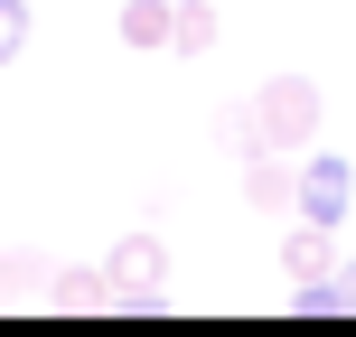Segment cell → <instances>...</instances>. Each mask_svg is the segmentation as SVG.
Returning a JSON list of instances; mask_svg holds the SVG:
<instances>
[{"label": "cell", "instance_id": "1", "mask_svg": "<svg viewBox=\"0 0 356 337\" xmlns=\"http://www.w3.org/2000/svg\"><path fill=\"white\" fill-rule=\"evenodd\" d=\"M253 113H263V141L300 160L309 131H319V85H309V75H272V85L253 94Z\"/></svg>", "mask_w": 356, "mask_h": 337}, {"label": "cell", "instance_id": "2", "mask_svg": "<svg viewBox=\"0 0 356 337\" xmlns=\"http://www.w3.org/2000/svg\"><path fill=\"white\" fill-rule=\"evenodd\" d=\"M104 281H113V309H160L169 244H160V234H122V244L104 253Z\"/></svg>", "mask_w": 356, "mask_h": 337}, {"label": "cell", "instance_id": "3", "mask_svg": "<svg viewBox=\"0 0 356 337\" xmlns=\"http://www.w3.org/2000/svg\"><path fill=\"white\" fill-rule=\"evenodd\" d=\"M347 197H356V169L338 160V150H300V206L309 225H347Z\"/></svg>", "mask_w": 356, "mask_h": 337}, {"label": "cell", "instance_id": "4", "mask_svg": "<svg viewBox=\"0 0 356 337\" xmlns=\"http://www.w3.org/2000/svg\"><path fill=\"white\" fill-rule=\"evenodd\" d=\"M244 197H253L263 215L300 206V160H291V150H253V160H244Z\"/></svg>", "mask_w": 356, "mask_h": 337}, {"label": "cell", "instance_id": "5", "mask_svg": "<svg viewBox=\"0 0 356 337\" xmlns=\"http://www.w3.org/2000/svg\"><path fill=\"white\" fill-rule=\"evenodd\" d=\"M282 272L291 281H328V272H338V225H309L300 215V225L282 234Z\"/></svg>", "mask_w": 356, "mask_h": 337}, {"label": "cell", "instance_id": "6", "mask_svg": "<svg viewBox=\"0 0 356 337\" xmlns=\"http://www.w3.org/2000/svg\"><path fill=\"white\" fill-rule=\"evenodd\" d=\"M291 309H300V319H356V263H338L328 281H300Z\"/></svg>", "mask_w": 356, "mask_h": 337}, {"label": "cell", "instance_id": "7", "mask_svg": "<svg viewBox=\"0 0 356 337\" xmlns=\"http://www.w3.org/2000/svg\"><path fill=\"white\" fill-rule=\"evenodd\" d=\"M38 300H47V309H113V281H104V272H47Z\"/></svg>", "mask_w": 356, "mask_h": 337}, {"label": "cell", "instance_id": "8", "mask_svg": "<svg viewBox=\"0 0 356 337\" xmlns=\"http://www.w3.org/2000/svg\"><path fill=\"white\" fill-rule=\"evenodd\" d=\"M216 47V10L207 0H169V56H207Z\"/></svg>", "mask_w": 356, "mask_h": 337}, {"label": "cell", "instance_id": "9", "mask_svg": "<svg viewBox=\"0 0 356 337\" xmlns=\"http://www.w3.org/2000/svg\"><path fill=\"white\" fill-rule=\"evenodd\" d=\"M122 47L169 56V0H122Z\"/></svg>", "mask_w": 356, "mask_h": 337}, {"label": "cell", "instance_id": "10", "mask_svg": "<svg viewBox=\"0 0 356 337\" xmlns=\"http://www.w3.org/2000/svg\"><path fill=\"white\" fill-rule=\"evenodd\" d=\"M216 150H234V160L272 150V141H263V113H253V104H225V113H216Z\"/></svg>", "mask_w": 356, "mask_h": 337}, {"label": "cell", "instance_id": "11", "mask_svg": "<svg viewBox=\"0 0 356 337\" xmlns=\"http://www.w3.org/2000/svg\"><path fill=\"white\" fill-rule=\"evenodd\" d=\"M29 28H38L29 0H0V66H19V56H29Z\"/></svg>", "mask_w": 356, "mask_h": 337}]
</instances>
